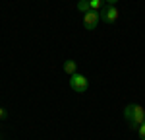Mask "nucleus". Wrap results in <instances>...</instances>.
Returning a JSON list of instances; mask_svg holds the SVG:
<instances>
[{"label":"nucleus","mask_w":145,"mask_h":140,"mask_svg":"<svg viewBox=\"0 0 145 140\" xmlns=\"http://www.w3.org/2000/svg\"><path fill=\"white\" fill-rule=\"evenodd\" d=\"M124 119L130 125L132 130L137 132V128L141 127V123H145V109L139 103H130L124 107Z\"/></svg>","instance_id":"1"},{"label":"nucleus","mask_w":145,"mask_h":140,"mask_svg":"<svg viewBox=\"0 0 145 140\" xmlns=\"http://www.w3.org/2000/svg\"><path fill=\"white\" fill-rule=\"evenodd\" d=\"M70 88L78 93H83V92H87V88H89V80L83 74L76 72L74 76H70Z\"/></svg>","instance_id":"2"},{"label":"nucleus","mask_w":145,"mask_h":140,"mask_svg":"<svg viewBox=\"0 0 145 140\" xmlns=\"http://www.w3.org/2000/svg\"><path fill=\"white\" fill-rule=\"evenodd\" d=\"M99 16H101V22H105V23H114L118 18H120V12H118V8H116V6L106 4L105 8H101Z\"/></svg>","instance_id":"3"},{"label":"nucleus","mask_w":145,"mask_h":140,"mask_svg":"<svg viewBox=\"0 0 145 140\" xmlns=\"http://www.w3.org/2000/svg\"><path fill=\"white\" fill-rule=\"evenodd\" d=\"M101 22V16H99V12L97 10H89L87 14H83V27L85 29H95L97 25H99Z\"/></svg>","instance_id":"4"},{"label":"nucleus","mask_w":145,"mask_h":140,"mask_svg":"<svg viewBox=\"0 0 145 140\" xmlns=\"http://www.w3.org/2000/svg\"><path fill=\"white\" fill-rule=\"evenodd\" d=\"M64 72H66L68 76H74V74L78 72V62H76L74 58H68V60H64Z\"/></svg>","instance_id":"5"},{"label":"nucleus","mask_w":145,"mask_h":140,"mask_svg":"<svg viewBox=\"0 0 145 140\" xmlns=\"http://www.w3.org/2000/svg\"><path fill=\"white\" fill-rule=\"evenodd\" d=\"M89 10H91L89 0H79V2H78V12H81V14H87Z\"/></svg>","instance_id":"6"},{"label":"nucleus","mask_w":145,"mask_h":140,"mask_svg":"<svg viewBox=\"0 0 145 140\" xmlns=\"http://www.w3.org/2000/svg\"><path fill=\"white\" fill-rule=\"evenodd\" d=\"M89 4H91V10H97V12H101V8L106 6L105 0H89Z\"/></svg>","instance_id":"7"},{"label":"nucleus","mask_w":145,"mask_h":140,"mask_svg":"<svg viewBox=\"0 0 145 140\" xmlns=\"http://www.w3.org/2000/svg\"><path fill=\"white\" fill-rule=\"evenodd\" d=\"M137 134H139V140H145V123H141V127L137 128Z\"/></svg>","instance_id":"8"},{"label":"nucleus","mask_w":145,"mask_h":140,"mask_svg":"<svg viewBox=\"0 0 145 140\" xmlns=\"http://www.w3.org/2000/svg\"><path fill=\"white\" fill-rule=\"evenodd\" d=\"M6 119H8V111L4 107H0V121H6Z\"/></svg>","instance_id":"9"},{"label":"nucleus","mask_w":145,"mask_h":140,"mask_svg":"<svg viewBox=\"0 0 145 140\" xmlns=\"http://www.w3.org/2000/svg\"><path fill=\"white\" fill-rule=\"evenodd\" d=\"M105 2H106V4H110V6H116V2H118V0H105Z\"/></svg>","instance_id":"10"}]
</instances>
